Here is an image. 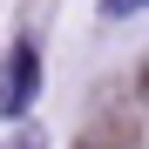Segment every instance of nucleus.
Wrapping results in <instances>:
<instances>
[{
  "mask_svg": "<svg viewBox=\"0 0 149 149\" xmlns=\"http://www.w3.org/2000/svg\"><path fill=\"white\" fill-rule=\"evenodd\" d=\"M0 122H7V95H0Z\"/></svg>",
  "mask_w": 149,
  "mask_h": 149,
  "instance_id": "4",
  "label": "nucleus"
},
{
  "mask_svg": "<svg viewBox=\"0 0 149 149\" xmlns=\"http://www.w3.org/2000/svg\"><path fill=\"white\" fill-rule=\"evenodd\" d=\"M0 149H47V136H41V122H14V136Z\"/></svg>",
  "mask_w": 149,
  "mask_h": 149,
  "instance_id": "2",
  "label": "nucleus"
},
{
  "mask_svg": "<svg viewBox=\"0 0 149 149\" xmlns=\"http://www.w3.org/2000/svg\"><path fill=\"white\" fill-rule=\"evenodd\" d=\"M142 7H149V0H102V14H109V20H122V14H142Z\"/></svg>",
  "mask_w": 149,
  "mask_h": 149,
  "instance_id": "3",
  "label": "nucleus"
},
{
  "mask_svg": "<svg viewBox=\"0 0 149 149\" xmlns=\"http://www.w3.org/2000/svg\"><path fill=\"white\" fill-rule=\"evenodd\" d=\"M34 81H41V61H34V47H14V61L0 68V95H7V115H20L34 102Z\"/></svg>",
  "mask_w": 149,
  "mask_h": 149,
  "instance_id": "1",
  "label": "nucleus"
}]
</instances>
